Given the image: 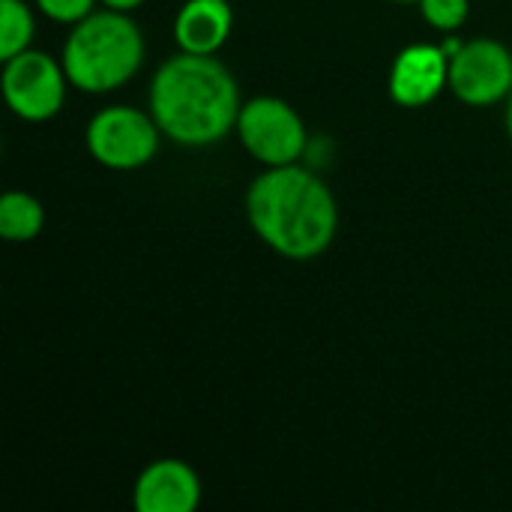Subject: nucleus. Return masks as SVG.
<instances>
[{"label":"nucleus","mask_w":512,"mask_h":512,"mask_svg":"<svg viewBox=\"0 0 512 512\" xmlns=\"http://www.w3.org/2000/svg\"><path fill=\"white\" fill-rule=\"evenodd\" d=\"M504 120H507V135H510V141H512V93L507 96V111H504Z\"/></svg>","instance_id":"dca6fc26"},{"label":"nucleus","mask_w":512,"mask_h":512,"mask_svg":"<svg viewBox=\"0 0 512 512\" xmlns=\"http://www.w3.org/2000/svg\"><path fill=\"white\" fill-rule=\"evenodd\" d=\"M162 129L153 114L132 105H108L87 123V153L111 171H135L159 153Z\"/></svg>","instance_id":"20e7f679"},{"label":"nucleus","mask_w":512,"mask_h":512,"mask_svg":"<svg viewBox=\"0 0 512 512\" xmlns=\"http://www.w3.org/2000/svg\"><path fill=\"white\" fill-rule=\"evenodd\" d=\"M240 87L216 54L180 51L150 81V114L180 147H210L237 129Z\"/></svg>","instance_id":"f03ea898"},{"label":"nucleus","mask_w":512,"mask_h":512,"mask_svg":"<svg viewBox=\"0 0 512 512\" xmlns=\"http://www.w3.org/2000/svg\"><path fill=\"white\" fill-rule=\"evenodd\" d=\"M45 225L42 204L21 189H12L0 198V237L9 243H27L33 240Z\"/></svg>","instance_id":"9b49d317"},{"label":"nucleus","mask_w":512,"mask_h":512,"mask_svg":"<svg viewBox=\"0 0 512 512\" xmlns=\"http://www.w3.org/2000/svg\"><path fill=\"white\" fill-rule=\"evenodd\" d=\"M252 231L288 261L324 255L339 231V204L330 186L300 162L267 168L246 192Z\"/></svg>","instance_id":"f257e3e1"},{"label":"nucleus","mask_w":512,"mask_h":512,"mask_svg":"<svg viewBox=\"0 0 512 512\" xmlns=\"http://www.w3.org/2000/svg\"><path fill=\"white\" fill-rule=\"evenodd\" d=\"M66 84L69 75L63 63H57L45 51L27 48L3 60V99L9 111L27 123L51 120L66 102Z\"/></svg>","instance_id":"423d86ee"},{"label":"nucleus","mask_w":512,"mask_h":512,"mask_svg":"<svg viewBox=\"0 0 512 512\" xmlns=\"http://www.w3.org/2000/svg\"><path fill=\"white\" fill-rule=\"evenodd\" d=\"M450 90L471 108H492L512 93V51L498 39H471L450 54Z\"/></svg>","instance_id":"0eeeda50"},{"label":"nucleus","mask_w":512,"mask_h":512,"mask_svg":"<svg viewBox=\"0 0 512 512\" xmlns=\"http://www.w3.org/2000/svg\"><path fill=\"white\" fill-rule=\"evenodd\" d=\"M105 9H117V12H135L144 0H99Z\"/></svg>","instance_id":"2eb2a0df"},{"label":"nucleus","mask_w":512,"mask_h":512,"mask_svg":"<svg viewBox=\"0 0 512 512\" xmlns=\"http://www.w3.org/2000/svg\"><path fill=\"white\" fill-rule=\"evenodd\" d=\"M234 30L228 0H186L174 18V39L189 54H219Z\"/></svg>","instance_id":"9d476101"},{"label":"nucleus","mask_w":512,"mask_h":512,"mask_svg":"<svg viewBox=\"0 0 512 512\" xmlns=\"http://www.w3.org/2000/svg\"><path fill=\"white\" fill-rule=\"evenodd\" d=\"M69 84L84 93H111L129 84L144 63V36L129 12L96 9L72 24L60 57Z\"/></svg>","instance_id":"7ed1b4c3"},{"label":"nucleus","mask_w":512,"mask_h":512,"mask_svg":"<svg viewBox=\"0 0 512 512\" xmlns=\"http://www.w3.org/2000/svg\"><path fill=\"white\" fill-rule=\"evenodd\" d=\"M450 87V54L444 45L414 42L390 66V96L402 108H423Z\"/></svg>","instance_id":"6e6552de"},{"label":"nucleus","mask_w":512,"mask_h":512,"mask_svg":"<svg viewBox=\"0 0 512 512\" xmlns=\"http://www.w3.org/2000/svg\"><path fill=\"white\" fill-rule=\"evenodd\" d=\"M36 6L57 24H78L96 12V0H36Z\"/></svg>","instance_id":"4468645a"},{"label":"nucleus","mask_w":512,"mask_h":512,"mask_svg":"<svg viewBox=\"0 0 512 512\" xmlns=\"http://www.w3.org/2000/svg\"><path fill=\"white\" fill-rule=\"evenodd\" d=\"M36 33L33 12L24 0H0V60L30 48Z\"/></svg>","instance_id":"f8f14e48"},{"label":"nucleus","mask_w":512,"mask_h":512,"mask_svg":"<svg viewBox=\"0 0 512 512\" xmlns=\"http://www.w3.org/2000/svg\"><path fill=\"white\" fill-rule=\"evenodd\" d=\"M201 504V477L183 459L150 462L132 489L135 512H195Z\"/></svg>","instance_id":"1a4fd4ad"},{"label":"nucleus","mask_w":512,"mask_h":512,"mask_svg":"<svg viewBox=\"0 0 512 512\" xmlns=\"http://www.w3.org/2000/svg\"><path fill=\"white\" fill-rule=\"evenodd\" d=\"M390 3H420V0H390Z\"/></svg>","instance_id":"f3484780"},{"label":"nucleus","mask_w":512,"mask_h":512,"mask_svg":"<svg viewBox=\"0 0 512 512\" xmlns=\"http://www.w3.org/2000/svg\"><path fill=\"white\" fill-rule=\"evenodd\" d=\"M234 132L240 135L246 153L267 168L294 165L309 147L303 117L279 96H255L243 102Z\"/></svg>","instance_id":"39448f33"},{"label":"nucleus","mask_w":512,"mask_h":512,"mask_svg":"<svg viewBox=\"0 0 512 512\" xmlns=\"http://www.w3.org/2000/svg\"><path fill=\"white\" fill-rule=\"evenodd\" d=\"M417 6L423 21L444 33H456L471 15V0H420Z\"/></svg>","instance_id":"ddd939ff"}]
</instances>
